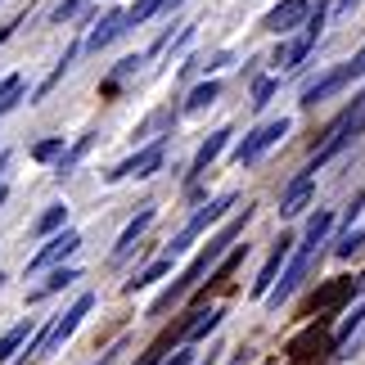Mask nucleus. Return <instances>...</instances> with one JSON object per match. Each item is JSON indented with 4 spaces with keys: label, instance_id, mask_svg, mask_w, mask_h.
I'll list each match as a JSON object with an SVG mask.
<instances>
[{
    "label": "nucleus",
    "instance_id": "nucleus-1",
    "mask_svg": "<svg viewBox=\"0 0 365 365\" xmlns=\"http://www.w3.org/2000/svg\"><path fill=\"white\" fill-rule=\"evenodd\" d=\"M248 217H252V207H244V212L235 217L226 230H221V235H212V240H207V248H203L199 257H194V262L185 266V271H180V279H176V284H172V289H163V298L153 302V312H149V316H163V312H172V307H176L180 298H185V293H190L194 284H199V279H203L207 271H212V266H217L221 257H226V252H230V244L240 240V230H244V221H248Z\"/></svg>",
    "mask_w": 365,
    "mask_h": 365
},
{
    "label": "nucleus",
    "instance_id": "nucleus-2",
    "mask_svg": "<svg viewBox=\"0 0 365 365\" xmlns=\"http://www.w3.org/2000/svg\"><path fill=\"white\" fill-rule=\"evenodd\" d=\"M329 230H334V212H316L312 221H307V240H302L298 252H293V262H289V271L279 275V284L271 289V307L293 298V289H298L302 279H307V271L316 266V252H320V244L329 240Z\"/></svg>",
    "mask_w": 365,
    "mask_h": 365
},
{
    "label": "nucleus",
    "instance_id": "nucleus-3",
    "mask_svg": "<svg viewBox=\"0 0 365 365\" xmlns=\"http://www.w3.org/2000/svg\"><path fill=\"white\" fill-rule=\"evenodd\" d=\"M91 307H95V298H91V293H81V298H77L73 307H68V312H63L59 320H50V325H46V329H41L36 339H32V352H36V356H46V352H54V347H59V343L68 339V334H73V329L81 325V316H86Z\"/></svg>",
    "mask_w": 365,
    "mask_h": 365
},
{
    "label": "nucleus",
    "instance_id": "nucleus-4",
    "mask_svg": "<svg viewBox=\"0 0 365 365\" xmlns=\"http://www.w3.org/2000/svg\"><path fill=\"white\" fill-rule=\"evenodd\" d=\"M289 118H275V122H262L257 126V131H248L244 140H240V145H235V163H240V167H252V163H257L262 158V153L266 149H275L279 145V140H284L289 135Z\"/></svg>",
    "mask_w": 365,
    "mask_h": 365
},
{
    "label": "nucleus",
    "instance_id": "nucleus-5",
    "mask_svg": "<svg viewBox=\"0 0 365 365\" xmlns=\"http://www.w3.org/2000/svg\"><path fill=\"white\" fill-rule=\"evenodd\" d=\"M320 27H325V5H316V14L307 19L302 32L293 36L289 46H279L275 63H279V68H289V73H293V68H302V63H307V54H312V50H316V41H320Z\"/></svg>",
    "mask_w": 365,
    "mask_h": 365
},
{
    "label": "nucleus",
    "instance_id": "nucleus-6",
    "mask_svg": "<svg viewBox=\"0 0 365 365\" xmlns=\"http://www.w3.org/2000/svg\"><path fill=\"white\" fill-rule=\"evenodd\" d=\"M230 207H235V194H221V199H212V203L203 207V212H194V217L185 221V230H180L176 240H172V248H167V252H172V257H176V252H185V248H190L194 240H199V235H203L207 226H217V221L226 217Z\"/></svg>",
    "mask_w": 365,
    "mask_h": 365
},
{
    "label": "nucleus",
    "instance_id": "nucleus-7",
    "mask_svg": "<svg viewBox=\"0 0 365 365\" xmlns=\"http://www.w3.org/2000/svg\"><path fill=\"white\" fill-rule=\"evenodd\" d=\"M312 14H316L312 0H279V5L262 19V27H266V32H275V36H284V32H293V27H307Z\"/></svg>",
    "mask_w": 365,
    "mask_h": 365
},
{
    "label": "nucleus",
    "instance_id": "nucleus-8",
    "mask_svg": "<svg viewBox=\"0 0 365 365\" xmlns=\"http://www.w3.org/2000/svg\"><path fill=\"white\" fill-rule=\"evenodd\" d=\"M289 252H293V240H289V235H279L275 248H271V257H266V266L257 271V279H252V298H271V289L279 284L275 275H279V266L289 262Z\"/></svg>",
    "mask_w": 365,
    "mask_h": 365
},
{
    "label": "nucleus",
    "instance_id": "nucleus-9",
    "mask_svg": "<svg viewBox=\"0 0 365 365\" xmlns=\"http://www.w3.org/2000/svg\"><path fill=\"white\" fill-rule=\"evenodd\" d=\"M158 167H163V140H153V145H145L135 158H126L122 167H113V172H108V180H122V176H153Z\"/></svg>",
    "mask_w": 365,
    "mask_h": 365
},
{
    "label": "nucleus",
    "instance_id": "nucleus-10",
    "mask_svg": "<svg viewBox=\"0 0 365 365\" xmlns=\"http://www.w3.org/2000/svg\"><path fill=\"white\" fill-rule=\"evenodd\" d=\"M81 248V235L77 230H63V235H54V240L36 252L32 262H27V271H41V266H54V262H63V257H73V252Z\"/></svg>",
    "mask_w": 365,
    "mask_h": 365
},
{
    "label": "nucleus",
    "instance_id": "nucleus-11",
    "mask_svg": "<svg viewBox=\"0 0 365 365\" xmlns=\"http://www.w3.org/2000/svg\"><path fill=\"white\" fill-rule=\"evenodd\" d=\"M126 27H131V14H126V9H113L108 19H100V23L91 27V36H86V50H104V46H113V41L126 32Z\"/></svg>",
    "mask_w": 365,
    "mask_h": 365
},
{
    "label": "nucleus",
    "instance_id": "nucleus-12",
    "mask_svg": "<svg viewBox=\"0 0 365 365\" xmlns=\"http://www.w3.org/2000/svg\"><path fill=\"white\" fill-rule=\"evenodd\" d=\"M343 86H352V68H347V63L334 68V73H325L320 81H312V86L302 91V104L312 108V104H320V100H329V95H339Z\"/></svg>",
    "mask_w": 365,
    "mask_h": 365
},
{
    "label": "nucleus",
    "instance_id": "nucleus-13",
    "mask_svg": "<svg viewBox=\"0 0 365 365\" xmlns=\"http://www.w3.org/2000/svg\"><path fill=\"white\" fill-rule=\"evenodd\" d=\"M312 194H316V176H312V172H298V176L289 180L284 199H279V212H284V217H298L302 207H307V199H312Z\"/></svg>",
    "mask_w": 365,
    "mask_h": 365
},
{
    "label": "nucleus",
    "instance_id": "nucleus-14",
    "mask_svg": "<svg viewBox=\"0 0 365 365\" xmlns=\"http://www.w3.org/2000/svg\"><path fill=\"white\" fill-rule=\"evenodd\" d=\"M153 217H158V207H145L135 221H126V230H122V240H118V248H113V262H122V257H131V252L140 248V235H145L149 226H153Z\"/></svg>",
    "mask_w": 365,
    "mask_h": 365
},
{
    "label": "nucleus",
    "instance_id": "nucleus-15",
    "mask_svg": "<svg viewBox=\"0 0 365 365\" xmlns=\"http://www.w3.org/2000/svg\"><path fill=\"white\" fill-rule=\"evenodd\" d=\"M347 293H352V279H334V284H325V289H320L316 298H312L307 316H316V312H320V320H329V307H334V302H343Z\"/></svg>",
    "mask_w": 365,
    "mask_h": 365
},
{
    "label": "nucleus",
    "instance_id": "nucleus-16",
    "mask_svg": "<svg viewBox=\"0 0 365 365\" xmlns=\"http://www.w3.org/2000/svg\"><path fill=\"white\" fill-rule=\"evenodd\" d=\"M235 131H217V135H207L203 145H199V153H194V167H190V176H199V172H207V163L217 158L221 149H226V140H230Z\"/></svg>",
    "mask_w": 365,
    "mask_h": 365
},
{
    "label": "nucleus",
    "instance_id": "nucleus-17",
    "mask_svg": "<svg viewBox=\"0 0 365 365\" xmlns=\"http://www.w3.org/2000/svg\"><path fill=\"white\" fill-rule=\"evenodd\" d=\"M329 347H334V339H325V334H302V339H293L289 343V352H293V361H307V356H312V352H329Z\"/></svg>",
    "mask_w": 365,
    "mask_h": 365
},
{
    "label": "nucleus",
    "instance_id": "nucleus-18",
    "mask_svg": "<svg viewBox=\"0 0 365 365\" xmlns=\"http://www.w3.org/2000/svg\"><path fill=\"white\" fill-rule=\"evenodd\" d=\"M172 271V252H167V257H158L153 266H145V271H140L135 279H126V293H135V289H149V284H158V279Z\"/></svg>",
    "mask_w": 365,
    "mask_h": 365
},
{
    "label": "nucleus",
    "instance_id": "nucleus-19",
    "mask_svg": "<svg viewBox=\"0 0 365 365\" xmlns=\"http://www.w3.org/2000/svg\"><path fill=\"white\" fill-rule=\"evenodd\" d=\"M27 334H32V316H27V320H19V325H14L9 334H5V339H0V365H5L14 352H19V347L27 343Z\"/></svg>",
    "mask_w": 365,
    "mask_h": 365
},
{
    "label": "nucleus",
    "instance_id": "nucleus-20",
    "mask_svg": "<svg viewBox=\"0 0 365 365\" xmlns=\"http://www.w3.org/2000/svg\"><path fill=\"white\" fill-rule=\"evenodd\" d=\"M217 95H221V81H203V86H194L190 100H185V113H203L207 104H217Z\"/></svg>",
    "mask_w": 365,
    "mask_h": 365
},
{
    "label": "nucleus",
    "instance_id": "nucleus-21",
    "mask_svg": "<svg viewBox=\"0 0 365 365\" xmlns=\"http://www.w3.org/2000/svg\"><path fill=\"white\" fill-rule=\"evenodd\" d=\"M73 279H81V271H73V266H59V271H54V275L46 279V284H41V289L32 293V298H50V293L68 289V284H73Z\"/></svg>",
    "mask_w": 365,
    "mask_h": 365
},
{
    "label": "nucleus",
    "instance_id": "nucleus-22",
    "mask_svg": "<svg viewBox=\"0 0 365 365\" xmlns=\"http://www.w3.org/2000/svg\"><path fill=\"white\" fill-rule=\"evenodd\" d=\"M361 320H365V298L352 307V312H347V320L339 325V334H334V347H347V339H352V329L361 325Z\"/></svg>",
    "mask_w": 365,
    "mask_h": 365
},
{
    "label": "nucleus",
    "instance_id": "nucleus-23",
    "mask_svg": "<svg viewBox=\"0 0 365 365\" xmlns=\"http://www.w3.org/2000/svg\"><path fill=\"white\" fill-rule=\"evenodd\" d=\"M19 91H23V77H19V73L0 81V113H9V108L19 104Z\"/></svg>",
    "mask_w": 365,
    "mask_h": 365
},
{
    "label": "nucleus",
    "instance_id": "nucleus-24",
    "mask_svg": "<svg viewBox=\"0 0 365 365\" xmlns=\"http://www.w3.org/2000/svg\"><path fill=\"white\" fill-rule=\"evenodd\" d=\"M59 153H63V135H50V140H36V145H32L36 163H50V158H59Z\"/></svg>",
    "mask_w": 365,
    "mask_h": 365
},
{
    "label": "nucleus",
    "instance_id": "nucleus-25",
    "mask_svg": "<svg viewBox=\"0 0 365 365\" xmlns=\"http://www.w3.org/2000/svg\"><path fill=\"white\" fill-rule=\"evenodd\" d=\"M95 145V135H81L77 140V145H73V153H63V163H59V176H68V172H73V167L81 163V158H86V149Z\"/></svg>",
    "mask_w": 365,
    "mask_h": 365
},
{
    "label": "nucleus",
    "instance_id": "nucleus-26",
    "mask_svg": "<svg viewBox=\"0 0 365 365\" xmlns=\"http://www.w3.org/2000/svg\"><path fill=\"white\" fill-rule=\"evenodd\" d=\"M163 5H176V0H135V9H126V14H131V27H135V23H145V19H153V14H158Z\"/></svg>",
    "mask_w": 365,
    "mask_h": 365
},
{
    "label": "nucleus",
    "instance_id": "nucleus-27",
    "mask_svg": "<svg viewBox=\"0 0 365 365\" xmlns=\"http://www.w3.org/2000/svg\"><path fill=\"white\" fill-rule=\"evenodd\" d=\"M271 95H275V81L271 77H257V81H252V108H266V104H271Z\"/></svg>",
    "mask_w": 365,
    "mask_h": 365
},
{
    "label": "nucleus",
    "instance_id": "nucleus-28",
    "mask_svg": "<svg viewBox=\"0 0 365 365\" xmlns=\"http://www.w3.org/2000/svg\"><path fill=\"white\" fill-rule=\"evenodd\" d=\"M73 59H77V46H73V50H63V59H59V68H54V73H50L46 81H41V91H36V95H50V91H54V81H59V77L68 73V63H73Z\"/></svg>",
    "mask_w": 365,
    "mask_h": 365
},
{
    "label": "nucleus",
    "instance_id": "nucleus-29",
    "mask_svg": "<svg viewBox=\"0 0 365 365\" xmlns=\"http://www.w3.org/2000/svg\"><path fill=\"white\" fill-rule=\"evenodd\" d=\"M217 320H221V312H199V320H194V329H190V343H199L203 334H212Z\"/></svg>",
    "mask_w": 365,
    "mask_h": 365
},
{
    "label": "nucleus",
    "instance_id": "nucleus-30",
    "mask_svg": "<svg viewBox=\"0 0 365 365\" xmlns=\"http://www.w3.org/2000/svg\"><path fill=\"white\" fill-rule=\"evenodd\" d=\"M63 217H68V207H50V212L36 221V235H50V230H59V226H63Z\"/></svg>",
    "mask_w": 365,
    "mask_h": 365
},
{
    "label": "nucleus",
    "instance_id": "nucleus-31",
    "mask_svg": "<svg viewBox=\"0 0 365 365\" xmlns=\"http://www.w3.org/2000/svg\"><path fill=\"white\" fill-rule=\"evenodd\" d=\"M81 9H86V0H63V5L54 9V23H68V19H77Z\"/></svg>",
    "mask_w": 365,
    "mask_h": 365
},
{
    "label": "nucleus",
    "instance_id": "nucleus-32",
    "mask_svg": "<svg viewBox=\"0 0 365 365\" xmlns=\"http://www.w3.org/2000/svg\"><path fill=\"white\" fill-rule=\"evenodd\" d=\"M361 240H365V230H356V235H352V230H347V235H343V244H339V248H334V252H339V257H352V252L361 248Z\"/></svg>",
    "mask_w": 365,
    "mask_h": 365
},
{
    "label": "nucleus",
    "instance_id": "nucleus-33",
    "mask_svg": "<svg viewBox=\"0 0 365 365\" xmlns=\"http://www.w3.org/2000/svg\"><path fill=\"white\" fill-rule=\"evenodd\" d=\"M347 68H352V81H356V77H365V46L352 54V63H347Z\"/></svg>",
    "mask_w": 365,
    "mask_h": 365
},
{
    "label": "nucleus",
    "instance_id": "nucleus-34",
    "mask_svg": "<svg viewBox=\"0 0 365 365\" xmlns=\"http://www.w3.org/2000/svg\"><path fill=\"white\" fill-rule=\"evenodd\" d=\"M190 361H194V352H176V356L167 361V365H190Z\"/></svg>",
    "mask_w": 365,
    "mask_h": 365
},
{
    "label": "nucleus",
    "instance_id": "nucleus-35",
    "mask_svg": "<svg viewBox=\"0 0 365 365\" xmlns=\"http://www.w3.org/2000/svg\"><path fill=\"white\" fill-rule=\"evenodd\" d=\"M356 5H361V0H339V14H352Z\"/></svg>",
    "mask_w": 365,
    "mask_h": 365
},
{
    "label": "nucleus",
    "instance_id": "nucleus-36",
    "mask_svg": "<svg viewBox=\"0 0 365 365\" xmlns=\"http://www.w3.org/2000/svg\"><path fill=\"white\" fill-rule=\"evenodd\" d=\"M0 172H5V153H0Z\"/></svg>",
    "mask_w": 365,
    "mask_h": 365
},
{
    "label": "nucleus",
    "instance_id": "nucleus-37",
    "mask_svg": "<svg viewBox=\"0 0 365 365\" xmlns=\"http://www.w3.org/2000/svg\"><path fill=\"white\" fill-rule=\"evenodd\" d=\"M0 203H5V190H0Z\"/></svg>",
    "mask_w": 365,
    "mask_h": 365
},
{
    "label": "nucleus",
    "instance_id": "nucleus-38",
    "mask_svg": "<svg viewBox=\"0 0 365 365\" xmlns=\"http://www.w3.org/2000/svg\"><path fill=\"white\" fill-rule=\"evenodd\" d=\"M100 365H108V361H100Z\"/></svg>",
    "mask_w": 365,
    "mask_h": 365
}]
</instances>
